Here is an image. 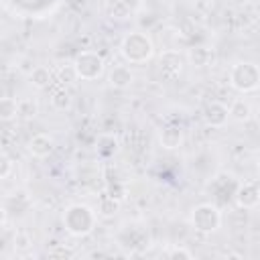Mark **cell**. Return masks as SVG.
I'll use <instances>...</instances> for the list:
<instances>
[{"instance_id": "obj_17", "label": "cell", "mask_w": 260, "mask_h": 260, "mask_svg": "<svg viewBox=\"0 0 260 260\" xmlns=\"http://www.w3.org/2000/svg\"><path fill=\"white\" fill-rule=\"evenodd\" d=\"M0 116H2L4 122L16 118L18 116V102L12 100V98H2V102H0Z\"/></svg>"}, {"instance_id": "obj_16", "label": "cell", "mask_w": 260, "mask_h": 260, "mask_svg": "<svg viewBox=\"0 0 260 260\" xmlns=\"http://www.w3.org/2000/svg\"><path fill=\"white\" fill-rule=\"evenodd\" d=\"M120 211V201L116 199V197H112V195H102V199H100V203H98V213L100 215H104V217H112V215H116Z\"/></svg>"}, {"instance_id": "obj_22", "label": "cell", "mask_w": 260, "mask_h": 260, "mask_svg": "<svg viewBox=\"0 0 260 260\" xmlns=\"http://www.w3.org/2000/svg\"><path fill=\"white\" fill-rule=\"evenodd\" d=\"M49 256H71V252L69 250H53V252H49Z\"/></svg>"}, {"instance_id": "obj_6", "label": "cell", "mask_w": 260, "mask_h": 260, "mask_svg": "<svg viewBox=\"0 0 260 260\" xmlns=\"http://www.w3.org/2000/svg\"><path fill=\"white\" fill-rule=\"evenodd\" d=\"M234 199L240 209H252L260 203V181H244L238 183Z\"/></svg>"}, {"instance_id": "obj_18", "label": "cell", "mask_w": 260, "mask_h": 260, "mask_svg": "<svg viewBox=\"0 0 260 260\" xmlns=\"http://www.w3.org/2000/svg\"><path fill=\"white\" fill-rule=\"evenodd\" d=\"M37 114H39L37 100H32V98L18 100V116H22V118H35Z\"/></svg>"}, {"instance_id": "obj_9", "label": "cell", "mask_w": 260, "mask_h": 260, "mask_svg": "<svg viewBox=\"0 0 260 260\" xmlns=\"http://www.w3.org/2000/svg\"><path fill=\"white\" fill-rule=\"evenodd\" d=\"M26 148H28V152H30L32 156H37V158H45V156H49V154L53 152V148H55V140H53L51 134H47V132H39V134L30 136Z\"/></svg>"}, {"instance_id": "obj_2", "label": "cell", "mask_w": 260, "mask_h": 260, "mask_svg": "<svg viewBox=\"0 0 260 260\" xmlns=\"http://www.w3.org/2000/svg\"><path fill=\"white\" fill-rule=\"evenodd\" d=\"M95 219H98V215L91 207H87L83 203H73L67 207L65 215H63V225L71 236L81 238V236H87L95 228Z\"/></svg>"}, {"instance_id": "obj_12", "label": "cell", "mask_w": 260, "mask_h": 260, "mask_svg": "<svg viewBox=\"0 0 260 260\" xmlns=\"http://www.w3.org/2000/svg\"><path fill=\"white\" fill-rule=\"evenodd\" d=\"M51 104H53L55 110H61V112L69 110L71 104H73V93H71V89H69L67 85L59 83V85L51 91Z\"/></svg>"}, {"instance_id": "obj_20", "label": "cell", "mask_w": 260, "mask_h": 260, "mask_svg": "<svg viewBox=\"0 0 260 260\" xmlns=\"http://www.w3.org/2000/svg\"><path fill=\"white\" fill-rule=\"evenodd\" d=\"M12 173V160L8 154H2V162H0V179H8Z\"/></svg>"}, {"instance_id": "obj_14", "label": "cell", "mask_w": 260, "mask_h": 260, "mask_svg": "<svg viewBox=\"0 0 260 260\" xmlns=\"http://www.w3.org/2000/svg\"><path fill=\"white\" fill-rule=\"evenodd\" d=\"M230 118H234L236 122H248L252 118V108L244 98H238L230 104Z\"/></svg>"}, {"instance_id": "obj_7", "label": "cell", "mask_w": 260, "mask_h": 260, "mask_svg": "<svg viewBox=\"0 0 260 260\" xmlns=\"http://www.w3.org/2000/svg\"><path fill=\"white\" fill-rule=\"evenodd\" d=\"M183 65H185V59L179 51H162L160 57H158V71L165 79H177L183 71Z\"/></svg>"}, {"instance_id": "obj_19", "label": "cell", "mask_w": 260, "mask_h": 260, "mask_svg": "<svg viewBox=\"0 0 260 260\" xmlns=\"http://www.w3.org/2000/svg\"><path fill=\"white\" fill-rule=\"evenodd\" d=\"M30 246V238L26 232H16L14 234V248L16 250H26Z\"/></svg>"}, {"instance_id": "obj_8", "label": "cell", "mask_w": 260, "mask_h": 260, "mask_svg": "<svg viewBox=\"0 0 260 260\" xmlns=\"http://www.w3.org/2000/svg\"><path fill=\"white\" fill-rule=\"evenodd\" d=\"M228 118H230V108L225 104L217 102V100L209 102L203 108V122L209 128H221V126H225Z\"/></svg>"}, {"instance_id": "obj_23", "label": "cell", "mask_w": 260, "mask_h": 260, "mask_svg": "<svg viewBox=\"0 0 260 260\" xmlns=\"http://www.w3.org/2000/svg\"><path fill=\"white\" fill-rule=\"evenodd\" d=\"M258 175H260V160H258Z\"/></svg>"}, {"instance_id": "obj_4", "label": "cell", "mask_w": 260, "mask_h": 260, "mask_svg": "<svg viewBox=\"0 0 260 260\" xmlns=\"http://www.w3.org/2000/svg\"><path fill=\"white\" fill-rule=\"evenodd\" d=\"M189 221H191L195 232L211 234L221 223V211H219V207L215 203H199V205L193 207Z\"/></svg>"}, {"instance_id": "obj_5", "label": "cell", "mask_w": 260, "mask_h": 260, "mask_svg": "<svg viewBox=\"0 0 260 260\" xmlns=\"http://www.w3.org/2000/svg\"><path fill=\"white\" fill-rule=\"evenodd\" d=\"M73 71L79 79L93 81L104 71V59H102V55H98L93 51H81L73 61Z\"/></svg>"}, {"instance_id": "obj_1", "label": "cell", "mask_w": 260, "mask_h": 260, "mask_svg": "<svg viewBox=\"0 0 260 260\" xmlns=\"http://www.w3.org/2000/svg\"><path fill=\"white\" fill-rule=\"evenodd\" d=\"M120 53L128 63H146L152 53H154V45L150 41V37L146 32L134 30L130 35H126L120 43Z\"/></svg>"}, {"instance_id": "obj_10", "label": "cell", "mask_w": 260, "mask_h": 260, "mask_svg": "<svg viewBox=\"0 0 260 260\" xmlns=\"http://www.w3.org/2000/svg\"><path fill=\"white\" fill-rule=\"evenodd\" d=\"M108 81H110L112 87L126 89V87H130V83L134 81V73H132L130 67H126V65H114V67L110 69Z\"/></svg>"}, {"instance_id": "obj_3", "label": "cell", "mask_w": 260, "mask_h": 260, "mask_svg": "<svg viewBox=\"0 0 260 260\" xmlns=\"http://www.w3.org/2000/svg\"><path fill=\"white\" fill-rule=\"evenodd\" d=\"M230 85L236 91L248 93L260 87V67L252 61H240L230 69Z\"/></svg>"}, {"instance_id": "obj_13", "label": "cell", "mask_w": 260, "mask_h": 260, "mask_svg": "<svg viewBox=\"0 0 260 260\" xmlns=\"http://www.w3.org/2000/svg\"><path fill=\"white\" fill-rule=\"evenodd\" d=\"M28 79H30V83H32L37 89H45V87H49V85L53 83V73H51L49 67H45V65H37V67L30 71Z\"/></svg>"}, {"instance_id": "obj_21", "label": "cell", "mask_w": 260, "mask_h": 260, "mask_svg": "<svg viewBox=\"0 0 260 260\" xmlns=\"http://www.w3.org/2000/svg\"><path fill=\"white\" fill-rule=\"evenodd\" d=\"M167 256L169 258H193V254L187 250V248H183V246H175V248H171L169 252H167Z\"/></svg>"}, {"instance_id": "obj_11", "label": "cell", "mask_w": 260, "mask_h": 260, "mask_svg": "<svg viewBox=\"0 0 260 260\" xmlns=\"http://www.w3.org/2000/svg\"><path fill=\"white\" fill-rule=\"evenodd\" d=\"M158 138H160L162 148L175 150V148H179V146L183 144V128H181V126H165V128L160 130Z\"/></svg>"}, {"instance_id": "obj_15", "label": "cell", "mask_w": 260, "mask_h": 260, "mask_svg": "<svg viewBox=\"0 0 260 260\" xmlns=\"http://www.w3.org/2000/svg\"><path fill=\"white\" fill-rule=\"evenodd\" d=\"M213 59V53L207 47H193L189 49V63L193 67H205Z\"/></svg>"}]
</instances>
